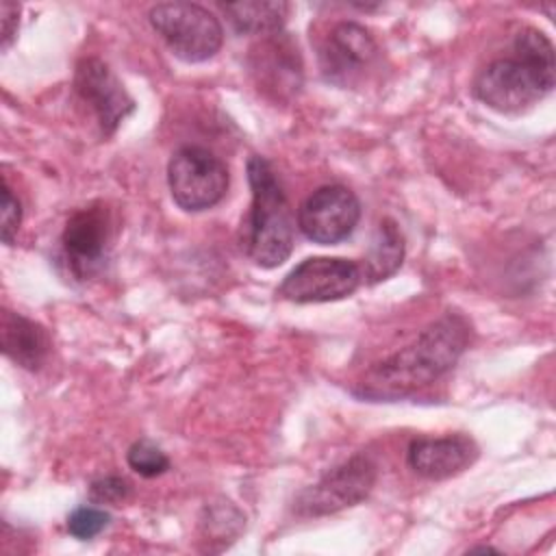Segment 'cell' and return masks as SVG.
I'll return each mask as SVG.
<instances>
[{
	"mask_svg": "<svg viewBox=\"0 0 556 556\" xmlns=\"http://www.w3.org/2000/svg\"><path fill=\"white\" fill-rule=\"evenodd\" d=\"M469 343V324L460 315H445L430 324L417 341L376 363L361 380L363 397L395 400L408 395L450 371Z\"/></svg>",
	"mask_w": 556,
	"mask_h": 556,
	"instance_id": "6da1fadb",
	"label": "cell"
},
{
	"mask_svg": "<svg viewBox=\"0 0 556 556\" xmlns=\"http://www.w3.org/2000/svg\"><path fill=\"white\" fill-rule=\"evenodd\" d=\"M248 182L252 204L241 222L239 243L254 265L271 269L282 265L293 252L295 222L291 204L274 167L263 156H250Z\"/></svg>",
	"mask_w": 556,
	"mask_h": 556,
	"instance_id": "7a4b0ae2",
	"label": "cell"
},
{
	"mask_svg": "<svg viewBox=\"0 0 556 556\" xmlns=\"http://www.w3.org/2000/svg\"><path fill=\"white\" fill-rule=\"evenodd\" d=\"M556 83V67L521 56L489 63L473 80L476 98L500 113H523L543 100Z\"/></svg>",
	"mask_w": 556,
	"mask_h": 556,
	"instance_id": "3957f363",
	"label": "cell"
},
{
	"mask_svg": "<svg viewBox=\"0 0 556 556\" xmlns=\"http://www.w3.org/2000/svg\"><path fill=\"white\" fill-rule=\"evenodd\" d=\"M148 17L174 56L187 63L208 61L222 48L224 28L219 20L200 4L163 2L152 7Z\"/></svg>",
	"mask_w": 556,
	"mask_h": 556,
	"instance_id": "277c9868",
	"label": "cell"
},
{
	"mask_svg": "<svg viewBox=\"0 0 556 556\" xmlns=\"http://www.w3.org/2000/svg\"><path fill=\"white\" fill-rule=\"evenodd\" d=\"M167 185L174 202L182 211L200 213L224 200L228 191V169L211 150L185 146L169 159Z\"/></svg>",
	"mask_w": 556,
	"mask_h": 556,
	"instance_id": "5b68a950",
	"label": "cell"
},
{
	"mask_svg": "<svg viewBox=\"0 0 556 556\" xmlns=\"http://www.w3.org/2000/svg\"><path fill=\"white\" fill-rule=\"evenodd\" d=\"M378 465L367 454H354L298 493L293 513L300 517H324L361 504L374 489Z\"/></svg>",
	"mask_w": 556,
	"mask_h": 556,
	"instance_id": "8992f818",
	"label": "cell"
},
{
	"mask_svg": "<svg viewBox=\"0 0 556 556\" xmlns=\"http://www.w3.org/2000/svg\"><path fill=\"white\" fill-rule=\"evenodd\" d=\"M363 282L356 261L339 256H311L295 265L278 287V295L295 304L334 302L352 295Z\"/></svg>",
	"mask_w": 556,
	"mask_h": 556,
	"instance_id": "52a82bcc",
	"label": "cell"
},
{
	"mask_svg": "<svg viewBox=\"0 0 556 556\" xmlns=\"http://www.w3.org/2000/svg\"><path fill=\"white\" fill-rule=\"evenodd\" d=\"M358 219V198L343 185H326L315 189L298 211L300 230L306 239L319 245H334L348 239Z\"/></svg>",
	"mask_w": 556,
	"mask_h": 556,
	"instance_id": "ba28073f",
	"label": "cell"
},
{
	"mask_svg": "<svg viewBox=\"0 0 556 556\" xmlns=\"http://www.w3.org/2000/svg\"><path fill=\"white\" fill-rule=\"evenodd\" d=\"M63 256L74 278H93L106 263L111 248V215L102 204L78 208L61 235Z\"/></svg>",
	"mask_w": 556,
	"mask_h": 556,
	"instance_id": "9c48e42d",
	"label": "cell"
},
{
	"mask_svg": "<svg viewBox=\"0 0 556 556\" xmlns=\"http://www.w3.org/2000/svg\"><path fill=\"white\" fill-rule=\"evenodd\" d=\"M378 59V43L356 22H339L319 48V70L326 83L339 87L356 85Z\"/></svg>",
	"mask_w": 556,
	"mask_h": 556,
	"instance_id": "30bf717a",
	"label": "cell"
},
{
	"mask_svg": "<svg viewBox=\"0 0 556 556\" xmlns=\"http://www.w3.org/2000/svg\"><path fill=\"white\" fill-rule=\"evenodd\" d=\"M74 89L93 109L104 137L113 135L135 109V100L128 96L113 70L96 56L83 59L76 65Z\"/></svg>",
	"mask_w": 556,
	"mask_h": 556,
	"instance_id": "8fae6325",
	"label": "cell"
},
{
	"mask_svg": "<svg viewBox=\"0 0 556 556\" xmlns=\"http://www.w3.org/2000/svg\"><path fill=\"white\" fill-rule=\"evenodd\" d=\"M480 456L476 441L467 434L421 437L408 445L410 469L426 480H447L469 469Z\"/></svg>",
	"mask_w": 556,
	"mask_h": 556,
	"instance_id": "7c38bea8",
	"label": "cell"
},
{
	"mask_svg": "<svg viewBox=\"0 0 556 556\" xmlns=\"http://www.w3.org/2000/svg\"><path fill=\"white\" fill-rule=\"evenodd\" d=\"M258 89H271L276 98L293 96L302 87V61L298 46L282 33L265 37L250 56Z\"/></svg>",
	"mask_w": 556,
	"mask_h": 556,
	"instance_id": "4fadbf2b",
	"label": "cell"
},
{
	"mask_svg": "<svg viewBox=\"0 0 556 556\" xmlns=\"http://www.w3.org/2000/svg\"><path fill=\"white\" fill-rule=\"evenodd\" d=\"M2 352L24 369H39L50 352V337L43 326L37 321L13 313L2 311Z\"/></svg>",
	"mask_w": 556,
	"mask_h": 556,
	"instance_id": "5bb4252c",
	"label": "cell"
},
{
	"mask_svg": "<svg viewBox=\"0 0 556 556\" xmlns=\"http://www.w3.org/2000/svg\"><path fill=\"white\" fill-rule=\"evenodd\" d=\"M402 261H404V235L391 217H384L376 226V232L371 237V243L363 263H358L363 271V280L369 285L387 280L400 269Z\"/></svg>",
	"mask_w": 556,
	"mask_h": 556,
	"instance_id": "9a60e30c",
	"label": "cell"
},
{
	"mask_svg": "<svg viewBox=\"0 0 556 556\" xmlns=\"http://www.w3.org/2000/svg\"><path fill=\"white\" fill-rule=\"evenodd\" d=\"M230 26L241 35H276L289 15V4L280 0H243L222 4Z\"/></svg>",
	"mask_w": 556,
	"mask_h": 556,
	"instance_id": "2e32d148",
	"label": "cell"
},
{
	"mask_svg": "<svg viewBox=\"0 0 556 556\" xmlns=\"http://www.w3.org/2000/svg\"><path fill=\"white\" fill-rule=\"evenodd\" d=\"M126 460L130 469L143 478H156L169 469L167 454L148 439H139L128 447Z\"/></svg>",
	"mask_w": 556,
	"mask_h": 556,
	"instance_id": "e0dca14e",
	"label": "cell"
},
{
	"mask_svg": "<svg viewBox=\"0 0 556 556\" xmlns=\"http://www.w3.org/2000/svg\"><path fill=\"white\" fill-rule=\"evenodd\" d=\"M111 523V515L96 506H80L67 517V532L80 541L98 536Z\"/></svg>",
	"mask_w": 556,
	"mask_h": 556,
	"instance_id": "ac0fdd59",
	"label": "cell"
},
{
	"mask_svg": "<svg viewBox=\"0 0 556 556\" xmlns=\"http://www.w3.org/2000/svg\"><path fill=\"white\" fill-rule=\"evenodd\" d=\"M130 495V482L119 476H106L89 484V500L96 504H119Z\"/></svg>",
	"mask_w": 556,
	"mask_h": 556,
	"instance_id": "d6986e66",
	"label": "cell"
},
{
	"mask_svg": "<svg viewBox=\"0 0 556 556\" xmlns=\"http://www.w3.org/2000/svg\"><path fill=\"white\" fill-rule=\"evenodd\" d=\"M20 224H22V204L13 195L7 180H2V241L7 245L13 243L20 230Z\"/></svg>",
	"mask_w": 556,
	"mask_h": 556,
	"instance_id": "ffe728a7",
	"label": "cell"
},
{
	"mask_svg": "<svg viewBox=\"0 0 556 556\" xmlns=\"http://www.w3.org/2000/svg\"><path fill=\"white\" fill-rule=\"evenodd\" d=\"M2 50H9L20 24V7L15 2H2Z\"/></svg>",
	"mask_w": 556,
	"mask_h": 556,
	"instance_id": "44dd1931",
	"label": "cell"
}]
</instances>
